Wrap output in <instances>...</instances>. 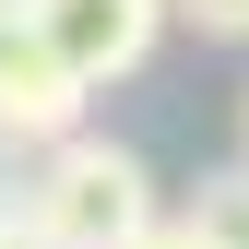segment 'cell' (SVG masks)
<instances>
[{
    "instance_id": "1",
    "label": "cell",
    "mask_w": 249,
    "mask_h": 249,
    "mask_svg": "<svg viewBox=\"0 0 249 249\" xmlns=\"http://www.w3.org/2000/svg\"><path fill=\"white\" fill-rule=\"evenodd\" d=\"M12 202H24V226H36L48 249H119L142 226L154 202V166L131 142H107V131H71V142H48V154H24V178H12Z\"/></svg>"
},
{
    "instance_id": "3",
    "label": "cell",
    "mask_w": 249,
    "mask_h": 249,
    "mask_svg": "<svg viewBox=\"0 0 249 249\" xmlns=\"http://www.w3.org/2000/svg\"><path fill=\"white\" fill-rule=\"evenodd\" d=\"M83 107H95V95H83V83L59 71L36 36H24V12H12V24H0V154L24 166V154L71 142V131H83Z\"/></svg>"
},
{
    "instance_id": "6",
    "label": "cell",
    "mask_w": 249,
    "mask_h": 249,
    "mask_svg": "<svg viewBox=\"0 0 249 249\" xmlns=\"http://www.w3.org/2000/svg\"><path fill=\"white\" fill-rule=\"evenodd\" d=\"M119 249H190V226H178V202H154V213H142V226H131V237H119Z\"/></svg>"
},
{
    "instance_id": "4",
    "label": "cell",
    "mask_w": 249,
    "mask_h": 249,
    "mask_svg": "<svg viewBox=\"0 0 249 249\" xmlns=\"http://www.w3.org/2000/svg\"><path fill=\"white\" fill-rule=\"evenodd\" d=\"M178 226H190V249H249V166L202 178V190L178 202Z\"/></svg>"
},
{
    "instance_id": "8",
    "label": "cell",
    "mask_w": 249,
    "mask_h": 249,
    "mask_svg": "<svg viewBox=\"0 0 249 249\" xmlns=\"http://www.w3.org/2000/svg\"><path fill=\"white\" fill-rule=\"evenodd\" d=\"M237 142H249V95H237Z\"/></svg>"
},
{
    "instance_id": "5",
    "label": "cell",
    "mask_w": 249,
    "mask_h": 249,
    "mask_svg": "<svg viewBox=\"0 0 249 249\" xmlns=\"http://www.w3.org/2000/svg\"><path fill=\"white\" fill-rule=\"evenodd\" d=\"M166 24H190L213 48H249V0H166Z\"/></svg>"
},
{
    "instance_id": "2",
    "label": "cell",
    "mask_w": 249,
    "mask_h": 249,
    "mask_svg": "<svg viewBox=\"0 0 249 249\" xmlns=\"http://www.w3.org/2000/svg\"><path fill=\"white\" fill-rule=\"evenodd\" d=\"M12 12H24V36H36L83 95L131 83L142 59L166 48V0H12Z\"/></svg>"
},
{
    "instance_id": "7",
    "label": "cell",
    "mask_w": 249,
    "mask_h": 249,
    "mask_svg": "<svg viewBox=\"0 0 249 249\" xmlns=\"http://www.w3.org/2000/svg\"><path fill=\"white\" fill-rule=\"evenodd\" d=\"M0 249H48L36 226H24V202H0Z\"/></svg>"
}]
</instances>
